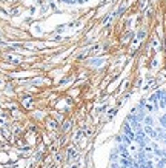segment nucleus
Segmentation results:
<instances>
[{
    "instance_id": "nucleus-1",
    "label": "nucleus",
    "mask_w": 166,
    "mask_h": 168,
    "mask_svg": "<svg viewBox=\"0 0 166 168\" xmlns=\"http://www.w3.org/2000/svg\"><path fill=\"white\" fill-rule=\"evenodd\" d=\"M145 122H146V123H148V125H151V123H152V119H151V117H148V119H146V120H145Z\"/></svg>"
}]
</instances>
